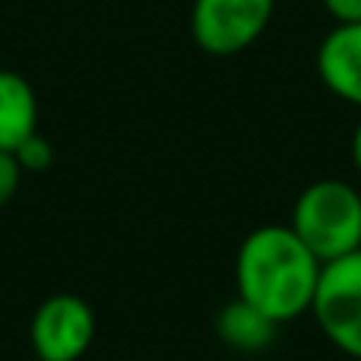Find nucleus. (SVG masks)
Returning a JSON list of instances; mask_svg holds the SVG:
<instances>
[{
    "label": "nucleus",
    "instance_id": "nucleus-1",
    "mask_svg": "<svg viewBox=\"0 0 361 361\" xmlns=\"http://www.w3.org/2000/svg\"><path fill=\"white\" fill-rule=\"evenodd\" d=\"M324 263L307 250L292 225H260L241 241L235 257L238 298L276 324H292L311 311Z\"/></svg>",
    "mask_w": 361,
    "mask_h": 361
},
{
    "label": "nucleus",
    "instance_id": "nucleus-2",
    "mask_svg": "<svg viewBox=\"0 0 361 361\" xmlns=\"http://www.w3.org/2000/svg\"><path fill=\"white\" fill-rule=\"evenodd\" d=\"M292 231L320 263L361 250V190L349 180L307 184L292 206Z\"/></svg>",
    "mask_w": 361,
    "mask_h": 361
},
{
    "label": "nucleus",
    "instance_id": "nucleus-3",
    "mask_svg": "<svg viewBox=\"0 0 361 361\" xmlns=\"http://www.w3.org/2000/svg\"><path fill=\"white\" fill-rule=\"evenodd\" d=\"M311 314L343 355L361 361V250L324 263Z\"/></svg>",
    "mask_w": 361,
    "mask_h": 361
},
{
    "label": "nucleus",
    "instance_id": "nucleus-4",
    "mask_svg": "<svg viewBox=\"0 0 361 361\" xmlns=\"http://www.w3.org/2000/svg\"><path fill=\"white\" fill-rule=\"evenodd\" d=\"M276 13V0H193L190 35L200 51L231 57L260 42Z\"/></svg>",
    "mask_w": 361,
    "mask_h": 361
},
{
    "label": "nucleus",
    "instance_id": "nucleus-5",
    "mask_svg": "<svg viewBox=\"0 0 361 361\" xmlns=\"http://www.w3.org/2000/svg\"><path fill=\"white\" fill-rule=\"evenodd\" d=\"M95 311L73 292H57L35 307L29 343L35 361H80L95 343Z\"/></svg>",
    "mask_w": 361,
    "mask_h": 361
},
{
    "label": "nucleus",
    "instance_id": "nucleus-6",
    "mask_svg": "<svg viewBox=\"0 0 361 361\" xmlns=\"http://www.w3.org/2000/svg\"><path fill=\"white\" fill-rule=\"evenodd\" d=\"M317 76L336 99L361 108V23L326 32L317 48Z\"/></svg>",
    "mask_w": 361,
    "mask_h": 361
},
{
    "label": "nucleus",
    "instance_id": "nucleus-7",
    "mask_svg": "<svg viewBox=\"0 0 361 361\" xmlns=\"http://www.w3.org/2000/svg\"><path fill=\"white\" fill-rule=\"evenodd\" d=\"M38 130V95L16 70H0V149L13 152Z\"/></svg>",
    "mask_w": 361,
    "mask_h": 361
},
{
    "label": "nucleus",
    "instance_id": "nucleus-8",
    "mask_svg": "<svg viewBox=\"0 0 361 361\" xmlns=\"http://www.w3.org/2000/svg\"><path fill=\"white\" fill-rule=\"evenodd\" d=\"M276 330H279L276 320H269L263 311H257L254 305H247V301H241V298L228 301L216 317L219 339H222L228 349L244 352V355L269 349L276 339Z\"/></svg>",
    "mask_w": 361,
    "mask_h": 361
},
{
    "label": "nucleus",
    "instance_id": "nucleus-9",
    "mask_svg": "<svg viewBox=\"0 0 361 361\" xmlns=\"http://www.w3.org/2000/svg\"><path fill=\"white\" fill-rule=\"evenodd\" d=\"M13 156H16L19 169H23V175L29 171V175H42V171H48L51 165H54V146H51L48 137H42V133H32V137H25L23 143L13 149Z\"/></svg>",
    "mask_w": 361,
    "mask_h": 361
},
{
    "label": "nucleus",
    "instance_id": "nucleus-10",
    "mask_svg": "<svg viewBox=\"0 0 361 361\" xmlns=\"http://www.w3.org/2000/svg\"><path fill=\"white\" fill-rule=\"evenodd\" d=\"M19 180H23V169H19L16 156L0 149V209H4V206L16 197Z\"/></svg>",
    "mask_w": 361,
    "mask_h": 361
},
{
    "label": "nucleus",
    "instance_id": "nucleus-11",
    "mask_svg": "<svg viewBox=\"0 0 361 361\" xmlns=\"http://www.w3.org/2000/svg\"><path fill=\"white\" fill-rule=\"evenodd\" d=\"M324 10L336 19V25L361 23V0H320Z\"/></svg>",
    "mask_w": 361,
    "mask_h": 361
},
{
    "label": "nucleus",
    "instance_id": "nucleus-12",
    "mask_svg": "<svg viewBox=\"0 0 361 361\" xmlns=\"http://www.w3.org/2000/svg\"><path fill=\"white\" fill-rule=\"evenodd\" d=\"M352 162H355V171L361 175V121H358L355 133H352Z\"/></svg>",
    "mask_w": 361,
    "mask_h": 361
},
{
    "label": "nucleus",
    "instance_id": "nucleus-13",
    "mask_svg": "<svg viewBox=\"0 0 361 361\" xmlns=\"http://www.w3.org/2000/svg\"><path fill=\"white\" fill-rule=\"evenodd\" d=\"M140 361H152V358H140Z\"/></svg>",
    "mask_w": 361,
    "mask_h": 361
}]
</instances>
